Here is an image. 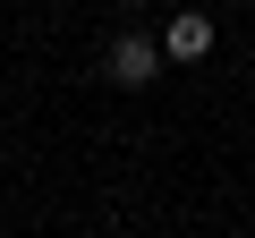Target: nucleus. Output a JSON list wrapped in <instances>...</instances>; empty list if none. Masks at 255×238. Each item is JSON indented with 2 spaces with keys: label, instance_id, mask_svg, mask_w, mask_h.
<instances>
[{
  "label": "nucleus",
  "instance_id": "2",
  "mask_svg": "<svg viewBox=\"0 0 255 238\" xmlns=\"http://www.w3.org/2000/svg\"><path fill=\"white\" fill-rule=\"evenodd\" d=\"M162 51H170V60H204V51H213V17H204V9H179V17L162 26Z\"/></svg>",
  "mask_w": 255,
  "mask_h": 238
},
{
  "label": "nucleus",
  "instance_id": "1",
  "mask_svg": "<svg viewBox=\"0 0 255 238\" xmlns=\"http://www.w3.org/2000/svg\"><path fill=\"white\" fill-rule=\"evenodd\" d=\"M153 60H162V51H153V34H119L102 68H111L119 85H153Z\"/></svg>",
  "mask_w": 255,
  "mask_h": 238
}]
</instances>
